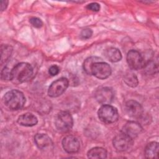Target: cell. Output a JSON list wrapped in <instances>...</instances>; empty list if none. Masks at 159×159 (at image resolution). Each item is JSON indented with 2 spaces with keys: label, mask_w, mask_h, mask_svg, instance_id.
I'll return each instance as SVG.
<instances>
[{
  "label": "cell",
  "mask_w": 159,
  "mask_h": 159,
  "mask_svg": "<svg viewBox=\"0 0 159 159\" xmlns=\"http://www.w3.org/2000/svg\"><path fill=\"white\" fill-rule=\"evenodd\" d=\"M33 72V68L29 63H17L11 69V81L16 84L27 82L32 78Z\"/></svg>",
  "instance_id": "obj_1"
},
{
  "label": "cell",
  "mask_w": 159,
  "mask_h": 159,
  "mask_svg": "<svg viewBox=\"0 0 159 159\" xmlns=\"http://www.w3.org/2000/svg\"><path fill=\"white\" fill-rule=\"evenodd\" d=\"M3 102L7 109L16 111L24 107L25 98L21 91L12 89L5 94L3 98Z\"/></svg>",
  "instance_id": "obj_2"
},
{
  "label": "cell",
  "mask_w": 159,
  "mask_h": 159,
  "mask_svg": "<svg viewBox=\"0 0 159 159\" xmlns=\"http://www.w3.org/2000/svg\"><path fill=\"white\" fill-rule=\"evenodd\" d=\"M98 117L106 124H111L116 122L119 118L117 110L110 104L102 105L98 111Z\"/></svg>",
  "instance_id": "obj_3"
},
{
  "label": "cell",
  "mask_w": 159,
  "mask_h": 159,
  "mask_svg": "<svg viewBox=\"0 0 159 159\" xmlns=\"http://www.w3.org/2000/svg\"><path fill=\"white\" fill-rule=\"evenodd\" d=\"M73 119L71 114L68 111L60 112L55 119V126L61 132H67L72 128Z\"/></svg>",
  "instance_id": "obj_4"
},
{
  "label": "cell",
  "mask_w": 159,
  "mask_h": 159,
  "mask_svg": "<svg viewBox=\"0 0 159 159\" xmlns=\"http://www.w3.org/2000/svg\"><path fill=\"white\" fill-rule=\"evenodd\" d=\"M68 84V80L66 78H60L55 80L48 88V96L52 98H56L60 96L66 91Z\"/></svg>",
  "instance_id": "obj_5"
},
{
  "label": "cell",
  "mask_w": 159,
  "mask_h": 159,
  "mask_svg": "<svg viewBox=\"0 0 159 159\" xmlns=\"http://www.w3.org/2000/svg\"><path fill=\"white\" fill-rule=\"evenodd\" d=\"M127 61L130 68L135 70L143 68L145 63L143 57L135 50H131L127 53Z\"/></svg>",
  "instance_id": "obj_6"
},
{
  "label": "cell",
  "mask_w": 159,
  "mask_h": 159,
  "mask_svg": "<svg viewBox=\"0 0 159 159\" xmlns=\"http://www.w3.org/2000/svg\"><path fill=\"white\" fill-rule=\"evenodd\" d=\"M111 74V68L109 64L102 61L94 63L91 67V75L98 79L104 80Z\"/></svg>",
  "instance_id": "obj_7"
},
{
  "label": "cell",
  "mask_w": 159,
  "mask_h": 159,
  "mask_svg": "<svg viewBox=\"0 0 159 159\" xmlns=\"http://www.w3.org/2000/svg\"><path fill=\"white\" fill-rule=\"evenodd\" d=\"M132 144L133 139L122 132L117 135L113 139L114 147L119 152L129 150Z\"/></svg>",
  "instance_id": "obj_8"
},
{
  "label": "cell",
  "mask_w": 159,
  "mask_h": 159,
  "mask_svg": "<svg viewBox=\"0 0 159 159\" xmlns=\"http://www.w3.org/2000/svg\"><path fill=\"white\" fill-rule=\"evenodd\" d=\"M114 92L112 89L108 87H102L98 89L94 93V98L96 101L104 105L109 104L114 98Z\"/></svg>",
  "instance_id": "obj_9"
},
{
  "label": "cell",
  "mask_w": 159,
  "mask_h": 159,
  "mask_svg": "<svg viewBox=\"0 0 159 159\" xmlns=\"http://www.w3.org/2000/svg\"><path fill=\"white\" fill-rule=\"evenodd\" d=\"M63 149L68 153H74L80 150V143L79 140L75 136L67 135L62 140Z\"/></svg>",
  "instance_id": "obj_10"
},
{
  "label": "cell",
  "mask_w": 159,
  "mask_h": 159,
  "mask_svg": "<svg viewBox=\"0 0 159 159\" xmlns=\"http://www.w3.org/2000/svg\"><path fill=\"white\" fill-rule=\"evenodd\" d=\"M142 131V127L140 124L134 121H129L124 125L121 132L134 139L137 137Z\"/></svg>",
  "instance_id": "obj_11"
},
{
  "label": "cell",
  "mask_w": 159,
  "mask_h": 159,
  "mask_svg": "<svg viewBox=\"0 0 159 159\" xmlns=\"http://www.w3.org/2000/svg\"><path fill=\"white\" fill-rule=\"evenodd\" d=\"M125 110L129 116L135 118L140 117L143 113L141 104L134 100H129L125 103Z\"/></svg>",
  "instance_id": "obj_12"
},
{
  "label": "cell",
  "mask_w": 159,
  "mask_h": 159,
  "mask_svg": "<svg viewBox=\"0 0 159 159\" xmlns=\"http://www.w3.org/2000/svg\"><path fill=\"white\" fill-rule=\"evenodd\" d=\"M34 141L37 147L41 150H45L52 145L51 139L45 134H37L34 137Z\"/></svg>",
  "instance_id": "obj_13"
},
{
  "label": "cell",
  "mask_w": 159,
  "mask_h": 159,
  "mask_svg": "<svg viewBox=\"0 0 159 159\" xmlns=\"http://www.w3.org/2000/svg\"><path fill=\"white\" fill-rule=\"evenodd\" d=\"M17 122L22 126L32 127L37 124L38 120L34 114L27 112L20 116L17 119Z\"/></svg>",
  "instance_id": "obj_14"
},
{
  "label": "cell",
  "mask_w": 159,
  "mask_h": 159,
  "mask_svg": "<svg viewBox=\"0 0 159 159\" xmlns=\"http://www.w3.org/2000/svg\"><path fill=\"white\" fill-rule=\"evenodd\" d=\"M158 154V143L152 142L147 144L145 149V155L147 158H157Z\"/></svg>",
  "instance_id": "obj_15"
},
{
  "label": "cell",
  "mask_w": 159,
  "mask_h": 159,
  "mask_svg": "<svg viewBox=\"0 0 159 159\" xmlns=\"http://www.w3.org/2000/svg\"><path fill=\"white\" fill-rule=\"evenodd\" d=\"M106 58L111 62H117L122 58V55L119 50L114 47H110L104 52Z\"/></svg>",
  "instance_id": "obj_16"
},
{
  "label": "cell",
  "mask_w": 159,
  "mask_h": 159,
  "mask_svg": "<svg viewBox=\"0 0 159 159\" xmlns=\"http://www.w3.org/2000/svg\"><path fill=\"white\" fill-rule=\"evenodd\" d=\"M89 158H106L107 157V152L106 149L102 147H94L90 149L88 152Z\"/></svg>",
  "instance_id": "obj_17"
},
{
  "label": "cell",
  "mask_w": 159,
  "mask_h": 159,
  "mask_svg": "<svg viewBox=\"0 0 159 159\" xmlns=\"http://www.w3.org/2000/svg\"><path fill=\"white\" fill-rule=\"evenodd\" d=\"M102 61V59L98 57H90L86 58L83 63V70L88 75H91V67L93 65L98 61Z\"/></svg>",
  "instance_id": "obj_18"
},
{
  "label": "cell",
  "mask_w": 159,
  "mask_h": 159,
  "mask_svg": "<svg viewBox=\"0 0 159 159\" xmlns=\"http://www.w3.org/2000/svg\"><path fill=\"white\" fill-rule=\"evenodd\" d=\"M12 52V48L7 45H2L1 47V64L6 63L9 59Z\"/></svg>",
  "instance_id": "obj_19"
},
{
  "label": "cell",
  "mask_w": 159,
  "mask_h": 159,
  "mask_svg": "<svg viewBox=\"0 0 159 159\" xmlns=\"http://www.w3.org/2000/svg\"><path fill=\"white\" fill-rule=\"evenodd\" d=\"M124 81L128 86L134 88L138 84V79L136 75L132 72H127L124 76Z\"/></svg>",
  "instance_id": "obj_20"
},
{
  "label": "cell",
  "mask_w": 159,
  "mask_h": 159,
  "mask_svg": "<svg viewBox=\"0 0 159 159\" xmlns=\"http://www.w3.org/2000/svg\"><path fill=\"white\" fill-rule=\"evenodd\" d=\"M143 68L147 74L153 75L158 71V65L155 61L151 60L145 63Z\"/></svg>",
  "instance_id": "obj_21"
},
{
  "label": "cell",
  "mask_w": 159,
  "mask_h": 159,
  "mask_svg": "<svg viewBox=\"0 0 159 159\" xmlns=\"http://www.w3.org/2000/svg\"><path fill=\"white\" fill-rule=\"evenodd\" d=\"M1 78L2 81L11 80V70L7 66L4 67L1 71Z\"/></svg>",
  "instance_id": "obj_22"
},
{
  "label": "cell",
  "mask_w": 159,
  "mask_h": 159,
  "mask_svg": "<svg viewBox=\"0 0 159 159\" xmlns=\"http://www.w3.org/2000/svg\"><path fill=\"white\" fill-rule=\"evenodd\" d=\"M29 22L32 26H34V27H36V28H40L43 25L42 21L39 18L35 17H31L29 20Z\"/></svg>",
  "instance_id": "obj_23"
},
{
  "label": "cell",
  "mask_w": 159,
  "mask_h": 159,
  "mask_svg": "<svg viewBox=\"0 0 159 159\" xmlns=\"http://www.w3.org/2000/svg\"><path fill=\"white\" fill-rule=\"evenodd\" d=\"M86 9L94 12H98L100 9V5L97 2H92L86 6Z\"/></svg>",
  "instance_id": "obj_24"
},
{
  "label": "cell",
  "mask_w": 159,
  "mask_h": 159,
  "mask_svg": "<svg viewBox=\"0 0 159 159\" xmlns=\"http://www.w3.org/2000/svg\"><path fill=\"white\" fill-rule=\"evenodd\" d=\"M92 34H93V31L91 30V29H85L81 31L80 35L83 39H86L90 38L91 37Z\"/></svg>",
  "instance_id": "obj_25"
},
{
  "label": "cell",
  "mask_w": 159,
  "mask_h": 159,
  "mask_svg": "<svg viewBox=\"0 0 159 159\" xmlns=\"http://www.w3.org/2000/svg\"><path fill=\"white\" fill-rule=\"evenodd\" d=\"M60 71V68L57 65H52L50 67L48 70V73L52 76H55L57 75Z\"/></svg>",
  "instance_id": "obj_26"
},
{
  "label": "cell",
  "mask_w": 159,
  "mask_h": 159,
  "mask_svg": "<svg viewBox=\"0 0 159 159\" xmlns=\"http://www.w3.org/2000/svg\"><path fill=\"white\" fill-rule=\"evenodd\" d=\"M8 4V1H1V11H3L6 9Z\"/></svg>",
  "instance_id": "obj_27"
}]
</instances>
